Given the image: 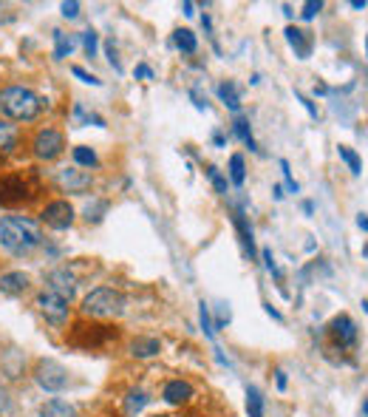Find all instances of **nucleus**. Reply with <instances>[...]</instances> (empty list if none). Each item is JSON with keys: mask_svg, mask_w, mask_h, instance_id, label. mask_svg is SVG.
Segmentation results:
<instances>
[{"mask_svg": "<svg viewBox=\"0 0 368 417\" xmlns=\"http://www.w3.org/2000/svg\"><path fill=\"white\" fill-rule=\"evenodd\" d=\"M43 221L51 227V230H68L74 224V208L68 202H51L43 210Z\"/></svg>", "mask_w": 368, "mask_h": 417, "instance_id": "0eeeda50", "label": "nucleus"}, {"mask_svg": "<svg viewBox=\"0 0 368 417\" xmlns=\"http://www.w3.org/2000/svg\"><path fill=\"white\" fill-rule=\"evenodd\" d=\"M278 389H286V372H278Z\"/></svg>", "mask_w": 368, "mask_h": 417, "instance_id": "e433bc0d", "label": "nucleus"}, {"mask_svg": "<svg viewBox=\"0 0 368 417\" xmlns=\"http://www.w3.org/2000/svg\"><path fill=\"white\" fill-rule=\"evenodd\" d=\"M218 97L224 100L227 108H232V111L241 108V94H238V85H235V83H229V80L221 83V85H218Z\"/></svg>", "mask_w": 368, "mask_h": 417, "instance_id": "dca6fc26", "label": "nucleus"}, {"mask_svg": "<svg viewBox=\"0 0 368 417\" xmlns=\"http://www.w3.org/2000/svg\"><path fill=\"white\" fill-rule=\"evenodd\" d=\"M57 185L68 194H82L91 188V174L88 171H80V168H63L57 174Z\"/></svg>", "mask_w": 368, "mask_h": 417, "instance_id": "6e6552de", "label": "nucleus"}, {"mask_svg": "<svg viewBox=\"0 0 368 417\" xmlns=\"http://www.w3.org/2000/svg\"><path fill=\"white\" fill-rule=\"evenodd\" d=\"M264 261H266V270H269V273L281 275V270H278V264H275V258H272V250H264Z\"/></svg>", "mask_w": 368, "mask_h": 417, "instance_id": "72a5a7b5", "label": "nucleus"}, {"mask_svg": "<svg viewBox=\"0 0 368 417\" xmlns=\"http://www.w3.org/2000/svg\"><path fill=\"white\" fill-rule=\"evenodd\" d=\"M235 227H238V236H241V241H244V250L249 253V258H255V241H252V230H249L244 213H235Z\"/></svg>", "mask_w": 368, "mask_h": 417, "instance_id": "a211bd4d", "label": "nucleus"}, {"mask_svg": "<svg viewBox=\"0 0 368 417\" xmlns=\"http://www.w3.org/2000/svg\"><path fill=\"white\" fill-rule=\"evenodd\" d=\"M74 159H77V165H88V168H94L99 159H97V154L91 151V148H85V145H80V148H74Z\"/></svg>", "mask_w": 368, "mask_h": 417, "instance_id": "393cba45", "label": "nucleus"}, {"mask_svg": "<svg viewBox=\"0 0 368 417\" xmlns=\"http://www.w3.org/2000/svg\"><path fill=\"white\" fill-rule=\"evenodd\" d=\"M28 287V275L26 273H6L0 278V292L3 295H20Z\"/></svg>", "mask_w": 368, "mask_h": 417, "instance_id": "f8f14e48", "label": "nucleus"}, {"mask_svg": "<svg viewBox=\"0 0 368 417\" xmlns=\"http://www.w3.org/2000/svg\"><path fill=\"white\" fill-rule=\"evenodd\" d=\"M266 312H269V315H272V318H275V321H281V312H278V310H272V307H269V304H266Z\"/></svg>", "mask_w": 368, "mask_h": 417, "instance_id": "58836bf2", "label": "nucleus"}, {"mask_svg": "<svg viewBox=\"0 0 368 417\" xmlns=\"http://www.w3.org/2000/svg\"><path fill=\"white\" fill-rule=\"evenodd\" d=\"M198 315H201V327H204V332H207V335H212V327H210V307H207L204 301H201Z\"/></svg>", "mask_w": 368, "mask_h": 417, "instance_id": "2f4dec72", "label": "nucleus"}, {"mask_svg": "<svg viewBox=\"0 0 368 417\" xmlns=\"http://www.w3.org/2000/svg\"><path fill=\"white\" fill-rule=\"evenodd\" d=\"M82 46H85V54L94 57V54H97V34H94V31H85V34H82Z\"/></svg>", "mask_w": 368, "mask_h": 417, "instance_id": "c85d7f7f", "label": "nucleus"}, {"mask_svg": "<svg viewBox=\"0 0 368 417\" xmlns=\"http://www.w3.org/2000/svg\"><path fill=\"white\" fill-rule=\"evenodd\" d=\"M40 417H77V409H74L68 401H60V398H54V401L43 403Z\"/></svg>", "mask_w": 368, "mask_h": 417, "instance_id": "2eb2a0df", "label": "nucleus"}, {"mask_svg": "<svg viewBox=\"0 0 368 417\" xmlns=\"http://www.w3.org/2000/svg\"><path fill=\"white\" fill-rule=\"evenodd\" d=\"M37 307L45 315V321H51V324H65V318H68V301L54 295V292H48V290L37 298Z\"/></svg>", "mask_w": 368, "mask_h": 417, "instance_id": "423d86ee", "label": "nucleus"}, {"mask_svg": "<svg viewBox=\"0 0 368 417\" xmlns=\"http://www.w3.org/2000/svg\"><path fill=\"white\" fill-rule=\"evenodd\" d=\"M159 352H162L159 338H136V341L131 344V355H134V358H153V355H159Z\"/></svg>", "mask_w": 368, "mask_h": 417, "instance_id": "4468645a", "label": "nucleus"}, {"mask_svg": "<svg viewBox=\"0 0 368 417\" xmlns=\"http://www.w3.org/2000/svg\"><path fill=\"white\" fill-rule=\"evenodd\" d=\"M34 378H37V384H40L45 392H63V389L68 386V372H65V366H60L57 361H40Z\"/></svg>", "mask_w": 368, "mask_h": 417, "instance_id": "20e7f679", "label": "nucleus"}, {"mask_svg": "<svg viewBox=\"0 0 368 417\" xmlns=\"http://www.w3.org/2000/svg\"><path fill=\"white\" fill-rule=\"evenodd\" d=\"M363 412H366V415H368V401H366V403H363Z\"/></svg>", "mask_w": 368, "mask_h": 417, "instance_id": "a19ab883", "label": "nucleus"}, {"mask_svg": "<svg viewBox=\"0 0 368 417\" xmlns=\"http://www.w3.org/2000/svg\"><path fill=\"white\" fill-rule=\"evenodd\" d=\"M286 43L295 48V54H298L301 60H306V57L312 54V46H315L312 34H309L306 28H298V26H289V28H286Z\"/></svg>", "mask_w": 368, "mask_h": 417, "instance_id": "9d476101", "label": "nucleus"}, {"mask_svg": "<svg viewBox=\"0 0 368 417\" xmlns=\"http://www.w3.org/2000/svg\"><path fill=\"white\" fill-rule=\"evenodd\" d=\"M145 403H148V395H145V392H131V395H128V412H131V415L142 412Z\"/></svg>", "mask_w": 368, "mask_h": 417, "instance_id": "a878e982", "label": "nucleus"}, {"mask_svg": "<svg viewBox=\"0 0 368 417\" xmlns=\"http://www.w3.org/2000/svg\"><path fill=\"white\" fill-rule=\"evenodd\" d=\"M247 412H249V417H264V398L255 386L247 389Z\"/></svg>", "mask_w": 368, "mask_h": 417, "instance_id": "5701e85b", "label": "nucleus"}, {"mask_svg": "<svg viewBox=\"0 0 368 417\" xmlns=\"http://www.w3.org/2000/svg\"><path fill=\"white\" fill-rule=\"evenodd\" d=\"M320 11H323V3H320V0H309V3H303V11H301V14H303V20H312V17L320 14Z\"/></svg>", "mask_w": 368, "mask_h": 417, "instance_id": "cd10ccee", "label": "nucleus"}, {"mask_svg": "<svg viewBox=\"0 0 368 417\" xmlns=\"http://www.w3.org/2000/svg\"><path fill=\"white\" fill-rule=\"evenodd\" d=\"M54 40H57V48H54V57L63 60L68 57L74 48H77V37L74 34H65V31H54Z\"/></svg>", "mask_w": 368, "mask_h": 417, "instance_id": "f3484780", "label": "nucleus"}, {"mask_svg": "<svg viewBox=\"0 0 368 417\" xmlns=\"http://www.w3.org/2000/svg\"><path fill=\"white\" fill-rule=\"evenodd\" d=\"M332 335H335V341L340 347H355L357 344V327H355V321L349 315H340V318L332 321Z\"/></svg>", "mask_w": 368, "mask_h": 417, "instance_id": "9b49d317", "label": "nucleus"}, {"mask_svg": "<svg viewBox=\"0 0 368 417\" xmlns=\"http://www.w3.org/2000/svg\"><path fill=\"white\" fill-rule=\"evenodd\" d=\"M232 131H235V137L241 139V142H247L252 151H255V139H252V131H249V122L244 120V117H235V122H232Z\"/></svg>", "mask_w": 368, "mask_h": 417, "instance_id": "b1692460", "label": "nucleus"}, {"mask_svg": "<svg viewBox=\"0 0 368 417\" xmlns=\"http://www.w3.org/2000/svg\"><path fill=\"white\" fill-rule=\"evenodd\" d=\"M0 244L11 255H28L43 244V230L34 218L26 216H3L0 218Z\"/></svg>", "mask_w": 368, "mask_h": 417, "instance_id": "f257e3e1", "label": "nucleus"}, {"mask_svg": "<svg viewBox=\"0 0 368 417\" xmlns=\"http://www.w3.org/2000/svg\"><path fill=\"white\" fill-rule=\"evenodd\" d=\"M193 398V386L187 384V381H171L168 386H165V401L168 403H187Z\"/></svg>", "mask_w": 368, "mask_h": 417, "instance_id": "ddd939ff", "label": "nucleus"}, {"mask_svg": "<svg viewBox=\"0 0 368 417\" xmlns=\"http://www.w3.org/2000/svg\"><path fill=\"white\" fill-rule=\"evenodd\" d=\"M48 292H54V295L71 301L74 292H77V281H74V275H68V270H54V273L48 275Z\"/></svg>", "mask_w": 368, "mask_h": 417, "instance_id": "1a4fd4ad", "label": "nucleus"}, {"mask_svg": "<svg viewBox=\"0 0 368 417\" xmlns=\"http://www.w3.org/2000/svg\"><path fill=\"white\" fill-rule=\"evenodd\" d=\"M17 145V128L9 122H0V154H9Z\"/></svg>", "mask_w": 368, "mask_h": 417, "instance_id": "aec40b11", "label": "nucleus"}, {"mask_svg": "<svg viewBox=\"0 0 368 417\" xmlns=\"http://www.w3.org/2000/svg\"><path fill=\"white\" fill-rule=\"evenodd\" d=\"M60 9H63V17H68V20H74V17L80 14V3H77V0H71V3L65 0Z\"/></svg>", "mask_w": 368, "mask_h": 417, "instance_id": "c756f323", "label": "nucleus"}, {"mask_svg": "<svg viewBox=\"0 0 368 417\" xmlns=\"http://www.w3.org/2000/svg\"><path fill=\"white\" fill-rule=\"evenodd\" d=\"M156 417H168V415H156Z\"/></svg>", "mask_w": 368, "mask_h": 417, "instance_id": "79ce46f5", "label": "nucleus"}, {"mask_svg": "<svg viewBox=\"0 0 368 417\" xmlns=\"http://www.w3.org/2000/svg\"><path fill=\"white\" fill-rule=\"evenodd\" d=\"M82 312L94 315V318H114L125 312V295L114 287H97L85 295L82 301Z\"/></svg>", "mask_w": 368, "mask_h": 417, "instance_id": "7ed1b4c3", "label": "nucleus"}, {"mask_svg": "<svg viewBox=\"0 0 368 417\" xmlns=\"http://www.w3.org/2000/svg\"><path fill=\"white\" fill-rule=\"evenodd\" d=\"M337 154H340V159L352 168V174H355V176H357V174H363V159H360V157H357L349 145H337Z\"/></svg>", "mask_w": 368, "mask_h": 417, "instance_id": "412c9836", "label": "nucleus"}, {"mask_svg": "<svg viewBox=\"0 0 368 417\" xmlns=\"http://www.w3.org/2000/svg\"><path fill=\"white\" fill-rule=\"evenodd\" d=\"M244 179H247V168H244V157L241 154H232L229 157V182L232 185H244Z\"/></svg>", "mask_w": 368, "mask_h": 417, "instance_id": "6ab92c4d", "label": "nucleus"}, {"mask_svg": "<svg viewBox=\"0 0 368 417\" xmlns=\"http://www.w3.org/2000/svg\"><path fill=\"white\" fill-rule=\"evenodd\" d=\"M173 40H176V46L182 48L184 54H193V51L198 48V40H195V34H193L190 28H179V31L173 34Z\"/></svg>", "mask_w": 368, "mask_h": 417, "instance_id": "4be33fe9", "label": "nucleus"}, {"mask_svg": "<svg viewBox=\"0 0 368 417\" xmlns=\"http://www.w3.org/2000/svg\"><path fill=\"white\" fill-rule=\"evenodd\" d=\"M9 409V395H6V389H0V412H6Z\"/></svg>", "mask_w": 368, "mask_h": 417, "instance_id": "c9c22d12", "label": "nucleus"}, {"mask_svg": "<svg viewBox=\"0 0 368 417\" xmlns=\"http://www.w3.org/2000/svg\"><path fill=\"white\" fill-rule=\"evenodd\" d=\"M207 176H210V182L215 185V191H218V194H227V179L221 176V171H218L215 165H210V168H207Z\"/></svg>", "mask_w": 368, "mask_h": 417, "instance_id": "bb28decb", "label": "nucleus"}, {"mask_svg": "<svg viewBox=\"0 0 368 417\" xmlns=\"http://www.w3.org/2000/svg\"><path fill=\"white\" fill-rule=\"evenodd\" d=\"M71 71H74V77H80V80H82V83H91V85H99V80H97V77H94V74H88V71H85V68H82V65H74V68H71Z\"/></svg>", "mask_w": 368, "mask_h": 417, "instance_id": "7c9ffc66", "label": "nucleus"}, {"mask_svg": "<svg viewBox=\"0 0 368 417\" xmlns=\"http://www.w3.org/2000/svg\"><path fill=\"white\" fill-rule=\"evenodd\" d=\"M136 77H142V80H151V77H153V71H151L148 65H136Z\"/></svg>", "mask_w": 368, "mask_h": 417, "instance_id": "f704fd0d", "label": "nucleus"}, {"mask_svg": "<svg viewBox=\"0 0 368 417\" xmlns=\"http://www.w3.org/2000/svg\"><path fill=\"white\" fill-rule=\"evenodd\" d=\"M357 224H360V230H368V216H360Z\"/></svg>", "mask_w": 368, "mask_h": 417, "instance_id": "ea45409f", "label": "nucleus"}, {"mask_svg": "<svg viewBox=\"0 0 368 417\" xmlns=\"http://www.w3.org/2000/svg\"><path fill=\"white\" fill-rule=\"evenodd\" d=\"M295 97H298V100L303 102V108H306V111H309L312 117H318V108H315V102H312V100H309V97H306L303 91H295Z\"/></svg>", "mask_w": 368, "mask_h": 417, "instance_id": "473e14b6", "label": "nucleus"}, {"mask_svg": "<svg viewBox=\"0 0 368 417\" xmlns=\"http://www.w3.org/2000/svg\"><path fill=\"white\" fill-rule=\"evenodd\" d=\"M184 14H187V17H190V14H193V9H195V6H193V3H190V0H184Z\"/></svg>", "mask_w": 368, "mask_h": 417, "instance_id": "4c0bfd02", "label": "nucleus"}, {"mask_svg": "<svg viewBox=\"0 0 368 417\" xmlns=\"http://www.w3.org/2000/svg\"><path fill=\"white\" fill-rule=\"evenodd\" d=\"M65 148V139L60 131L54 128H43L37 137H34V157L37 159H57Z\"/></svg>", "mask_w": 368, "mask_h": 417, "instance_id": "39448f33", "label": "nucleus"}, {"mask_svg": "<svg viewBox=\"0 0 368 417\" xmlns=\"http://www.w3.org/2000/svg\"><path fill=\"white\" fill-rule=\"evenodd\" d=\"M43 97L26 85H9L0 91V111L17 122H28L43 111Z\"/></svg>", "mask_w": 368, "mask_h": 417, "instance_id": "f03ea898", "label": "nucleus"}]
</instances>
